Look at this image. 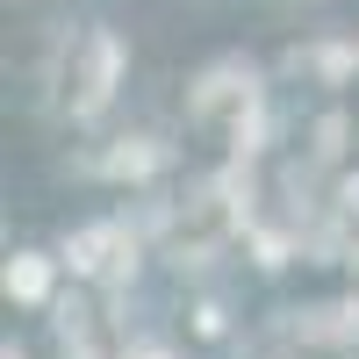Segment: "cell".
Returning <instances> with one entry per match:
<instances>
[{
  "label": "cell",
  "mask_w": 359,
  "mask_h": 359,
  "mask_svg": "<svg viewBox=\"0 0 359 359\" xmlns=\"http://www.w3.org/2000/svg\"><path fill=\"white\" fill-rule=\"evenodd\" d=\"M316 65H323V79H345V72L359 65V50H352V43H323V57H316Z\"/></svg>",
  "instance_id": "obj_8"
},
{
  "label": "cell",
  "mask_w": 359,
  "mask_h": 359,
  "mask_svg": "<svg viewBox=\"0 0 359 359\" xmlns=\"http://www.w3.org/2000/svg\"><path fill=\"white\" fill-rule=\"evenodd\" d=\"M194 331H201V338H223V302H201V309H194Z\"/></svg>",
  "instance_id": "obj_10"
},
{
  "label": "cell",
  "mask_w": 359,
  "mask_h": 359,
  "mask_svg": "<svg viewBox=\"0 0 359 359\" xmlns=\"http://www.w3.org/2000/svg\"><path fill=\"white\" fill-rule=\"evenodd\" d=\"M165 158H172V151H165L158 137H123V144L101 158V172H108V180H151V172H165Z\"/></svg>",
  "instance_id": "obj_4"
},
{
  "label": "cell",
  "mask_w": 359,
  "mask_h": 359,
  "mask_svg": "<svg viewBox=\"0 0 359 359\" xmlns=\"http://www.w3.org/2000/svg\"><path fill=\"white\" fill-rule=\"evenodd\" d=\"M338 208H345V216H359V172L338 180Z\"/></svg>",
  "instance_id": "obj_11"
},
{
  "label": "cell",
  "mask_w": 359,
  "mask_h": 359,
  "mask_svg": "<svg viewBox=\"0 0 359 359\" xmlns=\"http://www.w3.org/2000/svg\"><path fill=\"white\" fill-rule=\"evenodd\" d=\"M123 245H130L123 223H86L72 245H65V266H72L79 280H94V273H108V259H123Z\"/></svg>",
  "instance_id": "obj_2"
},
{
  "label": "cell",
  "mask_w": 359,
  "mask_h": 359,
  "mask_svg": "<svg viewBox=\"0 0 359 359\" xmlns=\"http://www.w3.org/2000/svg\"><path fill=\"white\" fill-rule=\"evenodd\" d=\"M294 331H302L309 345H359V294L352 302H331V309H302Z\"/></svg>",
  "instance_id": "obj_3"
},
{
  "label": "cell",
  "mask_w": 359,
  "mask_h": 359,
  "mask_svg": "<svg viewBox=\"0 0 359 359\" xmlns=\"http://www.w3.org/2000/svg\"><path fill=\"white\" fill-rule=\"evenodd\" d=\"M287 252H294V237H280V230H259V237H252V259L266 266V273H280Z\"/></svg>",
  "instance_id": "obj_6"
},
{
  "label": "cell",
  "mask_w": 359,
  "mask_h": 359,
  "mask_svg": "<svg viewBox=\"0 0 359 359\" xmlns=\"http://www.w3.org/2000/svg\"><path fill=\"white\" fill-rule=\"evenodd\" d=\"M123 359H172V352H158V345H130Z\"/></svg>",
  "instance_id": "obj_12"
},
{
  "label": "cell",
  "mask_w": 359,
  "mask_h": 359,
  "mask_svg": "<svg viewBox=\"0 0 359 359\" xmlns=\"http://www.w3.org/2000/svg\"><path fill=\"white\" fill-rule=\"evenodd\" d=\"M208 259H216V245H180V252H172L180 273H208Z\"/></svg>",
  "instance_id": "obj_9"
},
{
  "label": "cell",
  "mask_w": 359,
  "mask_h": 359,
  "mask_svg": "<svg viewBox=\"0 0 359 359\" xmlns=\"http://www.w3.org/2000/svg\"><path fill=\"white\" fill-rule=\"evenodd\" d=\"M0 359H29V352H22V345H8V352H0Z\"/></svg>",
  "instance_id": "obj_13"
},
{
  "label": "cell",
  "mask_w": 359,
  "mask_h": 359,
  "mask_svg": "<svg viewBox=\"0 0 359 359\" xmlns=\"http://www.w3.org/2000/svg\"><path fill=\"white\" fill-rule=\"evenodd\" d=\"M8 302H50V259L43 252H15L8 259Z\"/></svg>",
  "instance_id": "obj_5"
},
{
  "label": "cell",
  "mask_w": 359,
  "mask_h": 359,
  "mask_svg": "<svg viewBox=\"0 0 359 359\" xmlns=\"http://www.w3.org/2000/svg\"><path fill=\"white\" fill-rule=\"evenodd\" d=\"M115 79H123V43H115V29H94V43H86V72H79V101H72V123H94L108 108Z\"/></svg>",
  "instance_id": "obj_1"
},
{
  "label": "cell",
  "mask_w": 359,
  "mask_h": 359,
  "mask_svg": "<svg viewBox=\"0 0 359 359\" xmlns=\"http://www.w3.org/2000/svg\"><path fill=\"white\" fill-rule=\"evenodd\" d=\"M345 151V115H323L316 123V158H338Z\"/></svg>",
  "instance_id": "obj_7"
}]
</instances>
